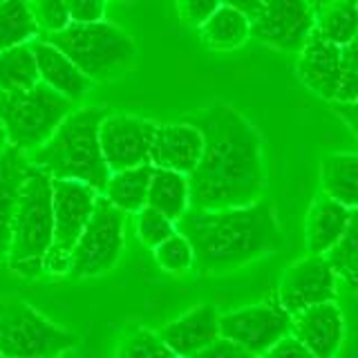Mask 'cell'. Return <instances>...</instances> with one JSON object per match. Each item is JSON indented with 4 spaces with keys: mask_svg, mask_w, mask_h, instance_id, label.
<instances>
[{
    "mask_svg": "<svg viewBox=\"0 0 358 358\" xmlns=\"http://www.w3.org/2000/svg\"><path fill=\"white\" fill-rule=\"evenodd\" d=\"M190 123L201 130L204 148L188 173V199L197 208L253 204L266 188L262 141L257 130L229 103H213Z\"/></svg>",
    "mask_w": 358,
    "mask_h": 358,
    "instance_id": "6da1fadb",
    "label": "cell"
},
{
    "mask_svg": "<svg viewBox=\"0 0 358 358\" xmlns=\"http://www.w3.org/2000/svg\"><path fill=\"white\" fill-rule=\"evenodd\" d=\"M175 229L190 242L199 275H224L282 246V233L271 201L229 208L188 206Z\"/></svg>",
    "mask_w": 358,
    "mask_h": 358,
    "instance_id": "7a4b0ae2",
    "label": "cell"
},
{
    "mask_svg": "<svg viewBox=\"0 0 358 358\" xmlns=\"http://www.w3.org/2000/svg\"><path fill=\"white\" fill-rule=\"evenodd\" d=\"M108 115L110 108L70 110L50 137L27 152L29 162L45 168L52 177L76 179L101 193L110 177V168L101 152L99 128Z\"/></svg>",
    "mask_w": 358,
    "mask_h": 358,
    "instance_id": "3957f363",
    "label": "cell"
},
{
    "mask_svg": "<svg viewBox=\"0 0 358 358\" xmlns=\"http://www.w3.org/2000/svg\"><path fill=\"white\" fill-rule=\"evenodd\" d=\"M52 175L29 162L25 182L16 204L11 240L7 251L9 268L20 278H38L45 273V257L52 246Z\"/></svg>",
    "mask_w": 358,
    "mask_h": 358,
    "instance_id": "277c9868",
    "label": "cell"
},
{
    "mask_svg": "<svg viewBox=\"0 0 358 358\" xmlns=\"http://www.w3.org/2000/svg\"><path fill=\"white\" fill-rule=\"evenodd\" d=\"M52 43L74 61L90 81L106 83L123 76L137 61V45L126 31L106 20L70 22L59 31L45 34Z\"/></svg>",
    "mask_w": 358,
    "mask_h": 358,
    "instance_id": "5b68a950",
    "label": "cell"
},
{
    "mask_svg": "<svg viewBox=\"0 0 358 358\" xmlns=\"http://www.w3.org/2000/svg\"><path fill=\"white\" fill-rule=\"evenodd\" d=\"M72 103L74 101L59 94L43 81L22 90L0 92V123L7 132V141L20 150L31 152L56 130L72 110Z\"/></svg>",
    "mask_w": 358,
    "mask_h": 358,
    "instance_id": "8992f818",
    "label": "cell"
},
{
    "mask_svg": "<svg viewBox=\"0 0 358 358\" xmlns=\"http://www.w3.org/2000/svg\"><path fill=\"white\" fill-rule=\"evenodd\" d=\"M76 345V334L48 320L27 300H0V356L52 358L74 350Z\"/></svg>",
    "mask_w": 358,
    "mask_h": 358,
    "instance_id": "52a82bcc",
    "label": "cell"
},
{
    "mask_svg": "<svg viewBox=\"0 0 358 358\" xmlns=\"http://www.w3.org/2000/svg\"><path fill=\"white\" fill-rule=\"evenodd\" d=\"M126 215L112 201L96 195L92 215L72 249L67 275L76 280L96 278L117 266L126 244Z\"/></svg>",
    "mask_w": 358,
    "mask_h": 358,
    "instance_id": "ba28073f",
    "label": "cell"
},
{
    "mask_svg": "<svg viewBox=\"0 0 358 358\" xmlns=\"http://www.w3.org/2000/svg\"><path fill=\"white\" fill-rule=\"evenodd\" d=\"M96 195V190L83 182L52 177L54 235L48 257H45V273L67 275L72 249L92 215Z\"/></svg>",
    "mask_w": 358,
    "mask_h": 358,
    "instance_id": "9c48e42d",
    "label": "cell"
},
{
    "mask_svg": "<svg viewBox=\"0 0 358 358\" xmlns=\"http://www.w3.org/2000/svg\"><path fill=\"white\" fill-rule=\"evenodd\" d=\"M249 20L255 41L282 52H300L316 27V14L307 0H262Z\"/></svg>",
    "mask_w": 358,
    "mask_h": 358,
    "instance_id": "30bf717a",
    "label": "cell"
},
{
    "mask_svg": "<svg viewBox=\"0 0 358 358\" xmlns=\"http://www.w3.org/2000/svg\"><path fill=\"white\" fill-rule=\"evenodd\" d=\"M289 331L291 313L280 302H262L220 316V336L238 343L251 356H266Z\"/></svg>",
    "mask_w": 358,
    "mask_h": 358,
    "instance_id": "8fae6325",
    "label": "cell"
},
{
    "mask_svg": "<svg viewBox=\"0 0 358 358\" xmlns=\"http://www.w3.org/2000/svg\"><path fill=\"white\" fill-rule=\"evenodd\" d=\"M157 123L132 115H110L101 121L99 141L110 173L150 164V143Z\"/></svg>",
    "mask_w": 358,
    "mask_h": 358,
    "instance_id": "7c38bea8",
    "label": "cell"
},
{
    "mask_svg": "<svg viewBox=\"0 0 358 358\" xmlns=\"http://www.w3.org/2000/svg\"><path fill=\"white\" fill-rule=\"evenodd\" d=\"M336 271L327 255H313L294 262L280 278L278 302L289 313L302 311L311 305L336 300Z\"/></svg>",
    "mask_w": 358,
    "mask_h": 358,
    "instance_id": "4fadbf2b",
    "label": "cell"
},
{
    "mask_svg": "<svg viewBox=\"0 0 358 358\" xmlns=\"http://www.w3.org/2000/svg\"><path fill=\"white\" fill-rule=\"evenodd\" d=\"M291 334L305 343L311 356L331 358L341 352L345 338L343 311L336 300H329L291 313Z\"/></svg>",
    "mask_w": 358,
    "mask_h": 358,
    "instance_id": "5bb4252c",
    "label": "cell"
},
{
    "mask_svg": "<svg viewBox=\"0 0 358 358\" xmlns=\"http://www.w3.org/2000/svg\"><path fill=\"white\" fill-rule=\"evenodd\" d=\"M296 72L313 94L331 101L341 83V45L320 36L313 27L298 52Z\"/></svg>",
    "mask_w": 358,
    "mask_h": 358,
    "instance_id": "9a60e30c",
    "label": "cell"
},
{
    "mask_svg": "<svg viewBox=\"0 0 358 358\" xmlns=\"http://www.w3.org/2000/svg\"><path fill=\"white\" fill-rule=\"evenodd\" d=\"M204 137L195 123H157L150 143V164L188 175L199 162Z\"/></svg>",
    "mask_w": 358,
    "mask_h": 358,
    "instance_id": "2e32d148",
    "label": "cell"
},
{
    "mask_svg": "<svg viewBox=\"0 0 358 358\" xmlns=\"http://www.w3.org/2000/svg\"><path fill=\"white\" fill-rule=\"evenodd\" d=\"M173 356H197L220 338V313L213 305H197L157 331Z\"/></svg>",
    "mask_w": 358,
    "mask_h": 358,
    "instance_id": "e0dca14e",
    "label": "cell"
},
{
    "mask_svg": "<svg viewBox=\"0 0 358 358\" xmlns=\"http://www.w3.org/2000/svg\"><path fill=\"white\" fill-rule=\"evenodd\" d=\"M29 45L34 50V56H36L38 78L45 85H50L70 101H78L90 92L92 81L78 70L70 56L43 38H34L29 41Z\"/></svg>",
    "mask_w": 358,
    "mask_h": 358,
    "instance_id": "ac0fdd59",
    "label": "cell"
},
{
    "mask_svg": "<svg viewBox=\"0 0 358 358\" xmlns=\"http://www.w3.org/2000/svg\"><path fill=\"white\" fill-rule=\"evenodd\" d=\"M27 168H29V157L25 150L9 143L0 152V262L7 260L11 224H14L16 204L20 197L22 182H25Z\"/></svg>",
    "mask_w": 358,
    "mask_h": 358,
    "instance_id": "d6986e66",
    "label": "cell"
},
{
    "mask_svg": "<svg viewBox=\"0 0 358 358\" xmlns=\"http://www.w3.org/2000/svg\"><path fill=\"white\" fill-rule=\"evenodd\" d=\"M352 208H347L341 201H336L327 193H320L309 208L307 215V251L313 255H324L331 246L341 240L347 229Z\"/></svg>",
    "mask_w": 358,
    "mask_h": 358,
    "instance_id": "ffe728a7",
    "label": "cell"
},
{
    "mask_svg": "<svg viewBox=\"0 0 358 358\" xmlns=\"http://www.w3.org/2000/svg\"><path fill=\"white\" fill-rule=\"evenodd\" d=\"M251 36V20L240 9L220 5L199 25V38L208 50L231 52L238 50Z\"/></svg>",
    "mask_w": 358,
    "mask_h": 358,
    "instance_id": "44dd1931",
    "label": "cell"
},
{
    "mask_svg": "<svg viewBox=\"0 0 358 358\" xmlns=\"http://www.w3.org/2000/svg\"><path fill=\"white\" fill-rule=\"evenodd\" d=\"M322 193L347 208L358 206V152H331L320 166Z\"/></svg>",
    "mask_w": 358,
    "mask_h": 358,
    "instance_id": "7402d4cb",
    "label": "cell"
},
{
    "mask_svg": "<svg viewBox=\"0 0 358 358\" xmlns=\"http://www.w3.org/2000/svg\"><path fill=\"white\" fill-rule=\"evenodd\" d=\"M145 204L162 210L173 222L184 215V210L190 206L188 199V175L171 171V168H157L152 166L150 184H148V197Z\"/></svg>",
    "mask_w": 358,
    "mask_h": 358,
    "instance_id": "603a6c76",
    "label": "cell"
},
{
    "mask_svg": "<svg viewBox=\"0 0 358 358\" xmlns=\"http://www.w3.org/2000/svg\"><path fill=\"white\" fill-rule=\"evenodd\" d=\"M150 175H152V164L121 168V171L110 173L106 188L101 193L123 213H134L145 204Z\"/></svg>",
    "mask_w": 358,
    "mask_h": 358,
    "instance_id": "cb8c5ba5",
    "label": "cell"
},
{
    "mask_svg": "<svg viewBox=\"0 0 358 358\" xmlns=\"http://www.w3.org/2000/svg\"><path fill=\"white\" fill-rule=\"evenodd\" d=\"M316 31L336 45H347L358 34V0H331L316 16Z\"/></svg>",
    "mask_w": 358,
    "mask_h": 358,
    "instance_id": "d4e9b609",
    "label": "cell"
},
{
    "mask_svg": "<svg viewBox=\"0 0 358 358\" xmlns=\"http://www.w3.org/2000/svg\"><path fill=\"white\" fill-rule=\"evenodd\" d=\"M38 38L29 0H0V50Z\"/></svg>",
    "mask_w": 358,
    "mask_h": 358,
    "instance_id": "484cf974",
    "label": "cell"
},
{
    "mask_svg": "<svg viewBox=\"0 0 358 358\" xmlns=\"http://www.w3.org/2000/svg\"><path fill=\"white\" fill-rule=\"evenodd\" d=\"M36 56L29 43L0 50V92L5 90H22L38 83Z\"/></svg>",
    "mask_w": 358,
    "mask_h": 358,
    "instance_id": "4316f807",
    "label": "cell"
},
{
    "mask_svg": "<svg viewBox=\"0 0 358 358\" xmlns=\"http://www.w3.org/2000/svg\"><path fill=\"white\" fill-rule=\"evenodd\" d=\"M324 255L334 266L336 275H341L354 291H358V206L352 208L350 222H347L341 240Z\"/></svg>",
    "mask_w": 358,
    "mask_h": 358,
    "instance_id": "83f0119b",
    "label": "cell"
},
{
    "mask_svg": "<svg viewBox=\"0 0 358 358\" xmlns=\"http://www.w3.org/2000/svg\"><path fill=\"white\" fill-rule=\"evenodd\" d=\"M152 255L162 271L171 275H184L193 268V249L190 242L175 229L173 235H168L157 246H152Z\"/></svg>",
    "mask_w": 358,
    "mask_h": 358,
    "instance_id": "f1b7e54d",
    "label": "cell"
},
{
    "mask_svg": "<svg viewBox=\"0 0 358 358\" xmlns=\"http://www.w3.org/2000/svg\"><path fill=\"white\" fill-rule=\"evenodd\" d=\"M134 215V231H137V238L145 246H157L162 240H166L168 235L175 233V222L164 215L162 210H157L148 204H143L139 210L132 213Z\"/></svg>",
    "mask_w": 358,
    "mask_h": 358,
    "instance_id": "f546056e",
    "label": "cell"
},
{
    "mask_svg": "<svg viewBox=\"0 0 358 358\" xmlns=\"http://www.w3.org/2000/svg\"><path fill=\"white\" fill-rule=\"evenodd\" d=\"M334 99H358V34L341 48V83Z\"/></svg>",
    "mask_w": 358,
    "mask_h": 358,
    "instance_id": "4dcf8cb0",
    "label": "cell"
},
{
    "mask_svg": "<svg viewBox=\"0 0 358 358\" xmlns=\"http://www.w3.org/2000/svg\"><path fill=\"white\" fill-rule=\"evenodd\" d=\"M119 356L137 358V356H173V352L164 345L159 334L150 329H134L128 338H123V345L119 347Z\"/></svg>",
    "mask_w": 358,
    "mask_h": 358,
    "instance_id": "1f68e13d",
    "label": "cell"
},
{
    "mask_svg": "<svg viewBox=\"0 0 358 358\" xmlns=\"http://www.w3.org/2000/svg\"><path fill=\"white\" fill-rule=\"evenodd\" d=\"M34 20H36L38 31L50 34L59 31L70 25V14H67L65 0H29Z\"/></svg>",
    "mask_w": 358,
    "mask_h": 358,
    "instance_id": "d6a6232c",
    "label": "cell"
},
{
    "mask_svg": "<svg viewBox=\"0 0 358 358\" xmlns=\"http://www.w3.org/2000/svg\"><path fill=\"white\" fill-rule=\"evenodd\" d=\"M220 5V0H177V11L184 25L199 27Z\"/></svg>",
    "mask_w": 358,
    "mask_h": 358,
    "instance_id": "836d02e7",
    "label": "cell"
},
{
    "mask_svg": "<svg viewBox=\"0 0 358 358\" xmlns=\"http://www.w3.org/2000/svg\"><path fill=\"white\" fill-rule=\"evenodd\" d=\"M108 0H65L70 22H96L106 16Z\"/></svg>",
    "mask_w": 358,
    "mask_h": 358,
    "instance_id": "e575fe53",
    "label": "cell"
},
{
    "mask_svg": "<svg viewBox=\"0 0 358 358\" xmlns=\"http://www.w3.org/2000/svg\"><path fill=\"white\" fill-rule=\"evenodd\" d=\"M197 356H204V358H242V356H251V354L246 350H242L238 343H233L229 338H224V336H220V338L213 341L206 350H201Z\"/></svg>",
    "mask_w": 358,
    "mask_h": 358,
    "instance_id": "d590c367",
    "label": "cell"
},
{
    "mask_svg": "<svg viewBox=\"0 0 358 358\" xmlns=\"http://www.w3.org/2000/svg\"><path fill=\"white\" fill-rule=\"evenodd\" d=\"M266 356H311V354L305 347V343H302L296 334L289 331L266 352Z\"/></svg>",
    "mask_w": 358,
    "mask_h": 358,
    "instance_id": "8d00e7d4",
    "label": "cell"
},
{
    "mask_svg": "<svg viewBox=\"0 0 358 358\" xmlns=\"http://www.w3.org/2000/svg\"><path fill=\"white\" fill-rule=\"evenodd\" d=\"M329 106H331V110L336 112V115L345 121V126L358 137V99H350V101L331 99Z\"/></svg>",
    "mask_w": 358,
    "mask_h": 358,
    "instance_id": "74e56055",
    "label": "cell"
},
{
    "mask_svg": "<svg viewBox=\"0 0 358 358\" xmlns=\"http://www.w3.org/2000/svg\"><path fill=\"white\" fill-rule=\"evenodd\" d=\"M220 3L227 5V7H233V9H240L242 14H246L251 18L255 14V9L260 7L262 0H220Z\"/></svg>",
    "mask_w": 358,
    "mask_h": 358,
    "instance_id": "f35d334b",
    "label": "cell"
},
{
    "mask_svg": "<svg viewBox=\"0 0 358 358\" xmlns=\"http://www.w3.org/2000/svg\"><path fill=\"white\" fill-rule=\"evenodd\" d=\"M9 145V141H7V132H5V128H3V123H0V152H3L5 148Z\"/></svg>",
    "mask_w": 358,
    "mask_h": 358,
    "instance_id": "ab89813d",
    "label": "cell"
}]
</instances>
